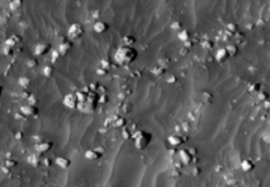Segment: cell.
<instances>
[{
  "mask_svg": "<svg viewBox=\"0 0 270 187\" xmlns=\"http://www.w3.org/2000/svg\"><path fill=\"white\" fill-rule=\"evenodd\" d=\"M77 94L78 108L84 113H93L98 106V96L93 91H80Z\"/></svg>",
  "mask_w": 270,
  "mask_h": 187,
  "instance_id": "6da1fadb",
  "label": "cell"
},
{
  "mask_svg": "<svg viewBox=\"0 0 270 187\" xmlns=\"http://www.w3.org/2000/svg\"><path fill=\"white\" fill-rule=\"evenodd\" d=\"M137 51L133 47H127V46H122L117 49V51L114 54V60L117 65L119 66H128L134 63L137 58Z\"/></svg>",
  "mask_w": 270,
  "mask_h": 187,
  "instance_id": "7a4b0ae2",
  "label": "cell"
},
{
  "mask_svg": "<svg viewBox=\"0 0 270 187\" xmlns=\"http://www.w3.org/2000/svg\"><path fill=\"white\" fill-rule=\"evenodd\" d=\"M132 140L133 143H134L135 148L143 150L145 148H147V146H149V144H150L151 140H152V135L149 132L145 131V130H137L133 134Z\"/></svg>",
  "mask_w": 270,
  "mask_h": 187,
  "instance_id": "3957f363",
  "label": "cell"
},
{
  "mask_svg": "<svg viewBox=\"0 0 270 187\" xmlns=\"http://www.w3.org/2000/svg\"><path fill=\"white\" fill-rule=\"evenodd\" d=\"M84 33V29L82 27L81 24H78V22H75V24H71L68 29V36L72 38V39H77V38H80Z\"/></svg>",
  "mask_w": 270,
  "mask_h": 187,
  "instance_id": "277c9868",
  "label": "cell"
},
{
  "mask_svg": "<svg viewBox=\"0 0 270 187\" xmlns=\"http://www.w3.org/2000/svg\"><path fill=\"white\" fill-rule=\"evenodd\" d=\"M51 50H52V46H51V43L45 42V41H41V42H38L37 45L35 46L34 54L36 56H43V55L48 54V53H50Z\"/></svg>",
  "mask_w": 270,
  "mask_h": 187,
  "instance_id": "5b68a950",
  "label": "cell"
},
{
  "mask_svg": "<svg viewBox=\"0 0 270 187\" xmlns=\"http://www.w3.org/2000/svg\"><path fill=\"white\" fill-rule=\"evenodd\" d=\"M62 104L65 105L66 108L75 109L78 107V98H77V94L69 93L65 96L62 101Z\"/></svg>",
  "mask_w": 270,
  "mask_h": 187,
  "instance_id": "8992f818",
  "label": "cell"
},
{
  "mask_svg": "<svg viewBox=\"0 0 270 187\" xmlns=\"http://www.w3.org/2000/svg\"><path fill=\"white\" fill-rule=\"evenodd\" d=\"M20 111H21V113L24 114L25 116H34V115L38 113V108L36 106H34V105L25 104L20 107Z\"/></svg>",
  "mask_w": 270,
  "mask_h": 187,
  "instance_id": "52a82bcc",
  "label": "cell"
},
{
  "mask_svg": "<svg viewBox=\"0 0 270 187\" xmlns=\"http://www.w3.org/2000/svg\"><path fill=\"white\" fill-rule=\"evenodd\" d=\"M93 29L97 34H104V33H106L107 31L109 30V24H108L106 21L97 20L93 25Z\"/></svg>",
  "mask_w": 270,
  "mask_h": 187,
  "instance_id": "ba28073f",
  "label": "cell"
},
{
  "mask_svg": "<svg viewBox=\"0 0 270 187\" xmlns=\"http://www.w3.org/2000/svg\"><path fill=\"white\" fill-rule=\"evenodd\" d=\"M72 48V42L68 39H62V41H60L58 46V52L61 55H66Z\"/></svg>",
  "mask_w": 270,
  "mask_h": 187,
  "instance_id": "9c48e42d",
  "label": "cell"
},
{
  "mask_svg": "<svg viewBox=\"0 0 270 187\" xmlns=\"http://www.w3.org/2000/svg\"><path fill=\"white\" fill-rule=\"evenodd\" d=\"M102 155V151L99 150V148H94V149H90L86 152V158L89 160H97Z\"/></svg>",
  "mask_w": 270,
  "mask_h": 187,
  "instance_id": "30bf717a",
  "label": "cell"
},
{
  "mask_svg": "<svg viewBox=\"0 0 270 187\" xmlns=\"http://www.w3.org/2000/svg\"><path fill=\"white\" fill-rule=\"evenodd\" d=\"M53 144L51 142H41L39 144H37L35 146V149L38 151L39 153H45L49 151L52 148Z\"/></svg>",
  "mask_w": 270,
  "mask_h": 187,
  "instance_id": "8fae6325",
  "label": "cell"
},
{
  "mask_svg": "<svg viewBox=\"0 0 270 187\" xmlns=\"http://www.w3.org/2000/svg\"><path fill=\"white\" fill-rule=\"evenodd\" d=\"M20 37H18L17 35H12V36H10L9 38H7L6 39V46H7V47H10V48H14L15 46L17 45L18 42L20 41Z\"/></svg>",
  "mask_w": 270,
  "mask_h": 187,
  "instance_id": "7c38bea8",
  "label": "cell"
},
{
  "mask_svg": "<svg viewBox=\"0 0 270 187\" xmlns=\"http://www.w3.org/2000/svg\"><path fill=\"white\" fill-rule=\"evenodd\" d=\"M42 72H43V75H45V77L50 78V77H52V76L54 75L55 70H54V68L52 66H47V67H45V68H43Z\"/></svg>",
  "mask_w": 270,
  "mask_h": 187,
  "instance_id": "4fadbf2b",
  "label": "cell"
},
{
  "mask_svg": "<svg viewBox=\"0 0 270 187\" xmlns=\"http://www.w3.org/2000/svg\"><path fill=\"white\" fill-rule=\"evenodd\" d=\"M56 163H57L59 166H61V167H68V166L70 165V160L63 157H59L57 158V160H56Z\"/></svg>",
  "mask_w": 270,
  "mask_h": 187,
  "instance_id": "5bb4252c",
  "label": "cell"
},
{
  "mask_svg": "<svg viewBox=\"0 0 270 187\" xmlns=\"http://www.w3.org/2000/svg\"><path fill=\"white\" fill-rule=\"evenodd\" d=\"M135 42V38L131 37V36H125L122 38V46H127V47H132V45Z\"/></svg>",
  "mask_w": 270,
  "mask_h": 187,
  "instance_id": "9a60e30c",
  "label": "cell"
},
{
  "mask_svg": "<svg viewBox=\"0 0 270 187\" xmlns=\"http://www.w3.org/2000/svg\"><path fill=\"white\" fill-rule=\"evenodd\" d=\"M31 84V80L30 78L25 77V76H24V77H20L19 78V85L21 87H24V88H28V87L30 86Z\"/></svg>",
  "mask_w": 270,
  "mask_h": 187,
  "instance_id": "2e32d148",
  "label": "cell"
},
{
  "mask_svg": "<svg viewBox=\"0 0 270 187\" xmlns=\"http://www.w3.org/2000/svg\"><path fill=\"white\" fill-rule=\"evenodd\" d=\"M126 124H127L126 120L122 119V117H119V119H118V121L116 122V124H115V126L118 127V128H123L126 126Z\"/></svg>",
  "mask_w": 270,
  "mask_h": 187,
  "instance_id": "e0dca14e",
  "label": "cell"
},
{
  "mask_svg": "<svg viewBox=\"0 0 270 187\" xmlns=\"http://www.w3.org/2000/svg\"><path fill=\"white\" fill-rule=\"evenodd\" d=\"M169 142H170L172 145L179 144V137H176V135H172V137H169Z\"/></svg>",
  "mask_w": 270,
  "mask_h": 187,
  "instance_id": "ac0fdd59",
  "label": "cell"
},
{
  "mask_svg": "<svg viewBox=\"0 0 270 187\" xmlns=\"http://www.w3.org/2000/svg\"><path fill=\"white\" fill-rule=\"evenodd\" d=\"M13 53H14V49L7 47V46H4V48H3V54L4 55L10 56V55H12Z\"/></svg>",
  "mask_w": 270,
  "mask_h": 187,
  "instance_id": "d6986e66",
  "label": "cell"
},
{
  "mask_svg": "<svg viewBox=\"0 0 270 187\" xmlns=\"http://www.w3.org/2000/svg\"><path fill=\"white\" fill-rule=\"evenodd\" d=\"M21 4H22V1H12L10 7H11L12 10H17L19 7H21Z\"/></svg>",
  "mask_w": 270,
  "mask_h": 187,
  "instance_id": "ffe728a7",
  "label": "cell"
},
{
  "mask_svg": "<svg viewBox=\"0 0 270 187\" xmlns=\"http://www.w3.org/2000/svg\"><path fill=\"white\" fill-rule=\"evenodd\" d=\"M60 56H61V54L58 52V51H56V52H53V54H52V61H53V63L57 61L58 58L60 57Z\"/></svg>",
  "mask_w": 270,
  "mask_h": 187,
  "instance_id": "44dd1931",
  "label": "cell"
},
{
  "mask_svg": "<svg viewBox=\"0 0 270 187\" xmlns=\"http://www.w3.org/2000/svg\"><path fill=\"white\" fill-rule=\"evenodd\" d=\"M37 65H38V63L35 59H31V60L28 61V66H29L30 68H35Z\"/></svg>",
  "mask_w": 270,
  "mask_h": 187,
  "instance_id": "7402d4cb",
  "label": "cell"
},
{
  "mask_svg": "<svg viewBox=\"0 0 270 187\" xmlns=\"http://www.w3.org/2000/svg\"><path fill=\"white\" fill-rule=\"evenodd\" d=\"M96 72H97V74H99V75H102V74H106L108 72V70L105 68H102V67H99V68L97 69Z\"/></svg>",
  "mask_w": 270,
  "mask_h": 187,
  "instance_id": "603a6c76",
  "label": "cell"
},
{
  "mask_svg": "<svg viewBox=\"0 0 270 187\" xmlns=\"http://www.w3.org/2000/svg\"><path fill=\"white\" fill-rule=\"evenodd\" d=\"M2 91H3V89H2V87L0 86V98H1V94H2Z\"/></svg>",
  "mask_w": 270,
  "mask_h": 187,
  "instance_id": "cb8c5ba5",
  "label": "cell"
}]
</instances>
